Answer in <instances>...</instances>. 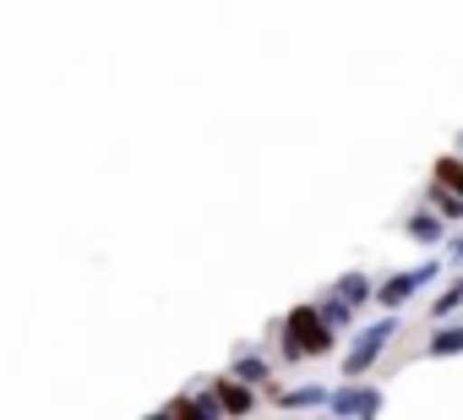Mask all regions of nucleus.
I'll return each instance as SVG.
<instances>
[{"label":"nucleus","mask_w":463,"mask_h":420,"mask_svg":"<svg viewBox=\"0 0 463 420\" xmlns=\"http://www.w3.org/2000/svg\"><path fill=\"white\" fill-rule=\"evenodd\" d=\"M333 349H338V328L317 311V301L295 306V311L279 322V360L300 366V360H322V355H333Z\"/></svg>","instance_id":"nucleus-1"},{"label":"nucleus","mask_w":463,"mask_h":420,"mask_svg":"<svg viewBox=\"0 0 463 420\" xmlns=\"http://www.w3.org/2000/svg\"><path fill=\"white\" fill-rule=\"evenodd\" d=\"M398 311H382L376 322H365V328H354V344L344 349V377H371L376 371V360L387 355V344L398 339Z\"/></svg>","instance_id":"nucleus-2"},{"label":"nucleus","mask_w":463,"mask_h":420,"mask_svg":"<svg viewBox=\"0 0 463 420\" xmlns=\"http://www.w3.org/2000/svg\"><path fill=\"white\" fill-rule=\"evenodd\" d=\"M441 262H447V257H436V262H420V268H403V273L382 279V284H376V306H382V311H403V306H409L425 284H436Z\"/></svg>","instance_id":"nucleus-3"},{"label":"nucleus","mask_w":463,"mask_h":420,"mask_svg":"<svg viewBox=\"0 0 463 420\" xmlns=\"http://www.w3.org/2000/svg\"><path fill=\"white\" fill-rule=\"evenodd\" d=\"M382 409H387V393L371 387L365 377H344V387H333V398H327V415H344V420H371Z\"/></svg>","instance_id":"nucleus-4"},{"label":"nucleus","mask_w":463,"mask_h":420,"mask_svg":"<svg viewBox=\"0 0 463 420\" xmlns=\"http://www.w3.org/2000/svg\"><path fill=\"white\" fill-rule=\"evenodd\" d=\"M403 235H409L414 246H425V252H441V246H447V235H452V224L436 214L430 202H425V207H414V214L403 219Z\"/></svg>","instance_id":"nucleus-5"},{"label":"nucleus","mask_w":463,"mask_h":420,"mask_svg":"<svg viewBox=\"0 0 463 420\" xmlns=\"http://www.w3.org/2000/svg\"><path fill=\"white\" fill-rule=\"evenodd\" d=\"M268 398L295 415V409H327L333 387H327V382H300V387H268Z\"/></svg>","instance_id":"nucleus-6"},{"label":"nucleus","mask_w":463,"mask_h":420,"mask_svg":"<svg viewBox=\"0 0 463 420\" xmlns=\"http://www.w3.org/2000/svg\"><path fill=\"white\" fill-rule=\"evenodd\" d=\"M213 387H218V398H223V415H251V409H257V382H246V377H235V371L218 377Z\"/></svg>","instance_id":"nucleus-7"},{"label":"nucleus","mask_w":463,"mask_h":420,"mask_svg":"<svg viewBox=\"0 0 463 420\" xmlns=\"http://www.w3.org/2000/svg\"><path fill=\"white\" fill-rule=\"evenodd\" d=\"M425 355L430 360H458L463 355V322H430V339H425Z\"/></svg>","instance_id":"nucleus-8"},{"label":"nucleus","mask_w":463,"mask_h":420,"mask_svg":"<svg viewBox=\"0 0 463 420\" xmlns=\"http://www.w3.org/2000/svg\"><path fill=\"white\" fill-rule=\"evenodd\" d=\"M229 371L246 377V382H257V387H273V360H268V355H257V349H241L235 360H229Z\"/></svg>","instance_id":"nucleus-9"},{"label":"nucleus","mask_w":463,"mask_h":420,"mask_svg":"<svg viewBox=\"0 0 463 420\" xmlns=\"http://www.w3.org/2000/svg\"><path fill=\"white\" fill-rule=\"evenodd\" d=\"M425 202L436 207V214H441L447 224H458V219H463V191H452V186H447V180H436V175H430V191H425Z\"/></svg>","instance_id":"nucleus-10"},{"label":"nucleus","mask_w":463,"mask_h":420,"mask_svg":"<svg viewBox=\"0 0 463 420\" xmlns=\"http://www.w3.org/2000/svg\"><path fill=\"white\" fill-rule=\"evenodd\" d=\"M333 290H338L344 301H354L360 311L376 306V279H371V273H344V279H333Z\"/></svg>","instance_id":"nucleus-11"},{"label":"nucleus","mask_w":463,"mask_h":420,"mask_svg":"<svg viewBox=\"0 0 463 420\" xmlns=\"http://www.w3.org/2000/svg\"><path fill=\"white\" fill-rule=\"evenodd\" d=\"M317 311H322V317H327L338 333H344V328H354V317H360V306H354V301H344L338 290H327V295L317 301Z\"/></svg>","instance_id":"nucleus-12"},{"label":"nucleus","mask_w":463,"mask_h":420,"mask_svg":"<svg viewBox=\"0 0 463 420\" xmlns=\"http://www.w3.org/2000/svg\"><path fill=\"white\" fill-rule=\"evenodd\" d=\"M425 311H430V322H447V317H458V311H463V273H458L452 284H441V295H436Z\"/></svg>","instance_id":"nucleus-13"},{"label":"nucleus","mask_w":463,"mask_h":420,"mask_svg":"<svg viewBox=\"0 0 463 420\" xmlns=\"http://www.w3.org/2000/svg\"><path fill=\"white\" fill-rule=\"evenodd\" d=\"M441 257H447V262H463V219L452 224V235H447V246H441Z\"/></svg>","instance_id":"nucleus-14"},{"label":"nucleus","mask_w":463,"mask_h":420,"mask_svg":"<svg viewBox=\"0 0 463 420\" xmlns=\"http://www.w3.org/2000/svg\"><path fill=\"white\" fill-rule=\"evenodd\" d=\"M458 153H463V137H458Z\"/></svg>","instance_id":"nucleus-15"}]
</instances>
